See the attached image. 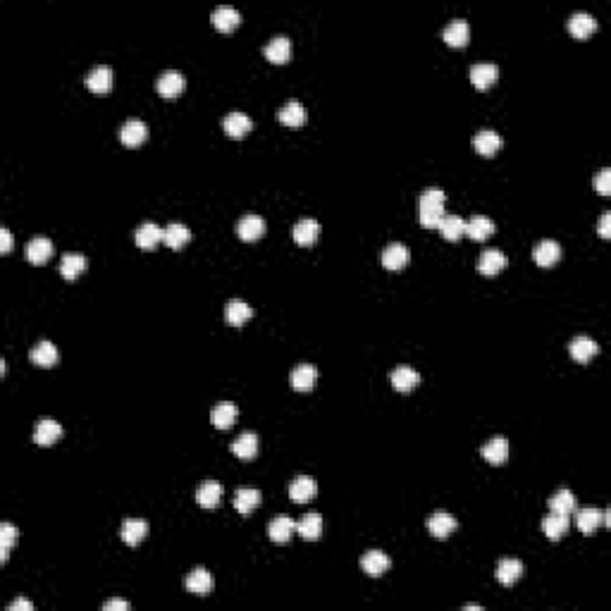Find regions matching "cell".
I'll return each mask as SVG.
<instances>
[{
  "label": "cell",
  "mask_w": 611,
  "mask_h": 611,
  "mask_svg": "<svg viewBox=\"0 0 611 611\" xmlns=\"http://www.w3.org/2000/svg\"><path fill=\"white\" fill-rule=\"evenodd\" d=\"M444 203L447 194L440 186H430V189L423 191L421 199H418V220H421V225L437 230L442 218H444Z\"/></svg>",
  "instance_id": "6da1fadb"
},
{
  "label": "cell",
  "mask_w": 611,
  "mask_h": 611,
  "mask_svg": "<svg viewBox=\"0 0 611 611\" xmlns=\"http://www.w3.org/2000/svg\"><path fill=\"white\" fill-rule=\"evenodd\" d=\"M609 526L611 523V511H602L595 509V506H587V509H578V516H575V526H578L580 533L592 535L599 526Z\"/></svg>",
  "instance_id": "7a4b0ae2"
},
{
  "label": "cell",
  "mask_w": 611,
  "mask_h": 611,
  "mask_svg": "<svg viewBox=\"0 0 611 611\" xmlns=\"http://www.w3.org/2000/svg\"><path fill=\"white\" fill-rule=\"evenodd\" d=\"M389 566H392V559H389V554H385L382 549H370L360 556V568H363V573H368L370 578H380V575H385L389 571Z\"/></svg>",
  "instance_id": "3957f363"
},
{
  "label": "cell",
  "mask_w": 611,
  "mask_h": 611,
  "mask_svg": "<svg viewBox=\"0 0 611 611\" xmlns=\"http://www.w3.org/2000/svg\"><path fill=\"white\" fill-rule=\"evenodd\" d=\"M146 139H148V127H146V122H141V120H127L125 125H122V129H120V141L125 143V146L136 148V146H141V143L146 141Z\"/></svg>",
  "instance_id": "277c9868"
},
{
  "label": "cell",
  "mask_w": 611,
  "mask_h": 611,
  "mask_svg": "<svg viewBox=\"0 0 611 611\" xmlns=\"http://www.w3.org/2000/svg\"><path fill=\"white\" fill-rule=\"evenodd\" d=\"M380 260H382V265H385L387 270H401V267L409 265L411 251H409V246H406V244H399V241L389 244L385 251H382Z\"/></svg>",
  "instance_id": "5b68a950"
},
{
  "label": "cell",
  "mask_w": 611,
  "mask_h": 611,
  "mask_svg": "<svg viewBox=\"0 0 611 611\" xmlns=\"http://www.w3.org/2000/svg\"><path fill=\"white\" fill-rule=\"evenodd\" d=\"M186 590L194 592V595H211L213 587H215V578L211 571H206V568H194L189 575H186L184 580Z\"/></svg>",
  "instance_id": "8992f818"
},
{
  "label": "cell",
  "mask_w": 611,
  "mask_h": 611,
  "mask_svg": "<svg viewBox=\"0 0 611 611\" xmlns=\"http://www.w3.org/2000/svg\"><path fill=\"white\" fill-rule=\"evenodd\" d=\"M506 263H509V260H506V255L499 251V248H485L478 258V272L480 275L492 277L497 275V272H502Z\"/></svg>",
  "instance_id": "52a82bcc"
},
{
  "label": "cell",
  "mask_w": 611,
  "mask_h": 611,
  "mask_svg": "<svg viewBox=\"0 0 611 611\" xmlns=\"http://www.w3.org/2000/svg\"><path fill=\"white\" fill-rule=\"evenodd\" d=\"M60 437H62V426L57 421H50V418L38 421L36 428H34V442H36L38 447H50Z\"/></svg>",
  "instance_id": "ba28073f"
},
{
  "label": "cell",
  "mask_w": 611,
  "mask_h": 611,
  "mask_svg": "<svg viewBox=\"0 0 611 611\" xmlns=\"http://www.w3.org/2000/svg\"><path fill=\"white\" fill-rule=\"evenodd\" d=\"M597 351H599V344L592 337H585V335L573 337L571 344H568V353H571V358L578 360V363H587L592 356H597Z\"/></svg>",
  "instance_id": "9c48e42d"
},
{
  "label": "cell",
  "mask_w": 611,
  "mask_h": 611,
  "mask_svg": "<svg viewBox=\"0 0 611 611\" xmlns=\"http://www.w3.org/2000/svg\"><path fill=\"white\" fill-rule=\"evenodd\" d=\"M263 55L270 62H275V65H284V62L292 57V41L279 34V36L270 38V43L263 48Z\"/></svg>",
  "instance_id": "30bf717a"
},
{
  "label": "cell",
  "mask_w": 611,
  "mask_h": 611,
  "mask_svg": "<svg viewBox=\"0 0 611 611\" xmlns=\"http://www.w3.org/2000/svg\"><path fill=\"white\" fill-rule=\"evenodd\" d=\"M316 492H318V482L308 478V475H299V478H294L292 485H289V497H292V502L296 504L311 502V499L316 497Z\"/></svg>",
  "instance_id": "8fae6325"
},
{
  "label": "cell",
  "mask_w": 611,
  "mask_h": 611,
  "mask_svg": "<svg viewBox=\"0 0 611 611\" xmlns=\"http://www.w3.org/2000/svg\"><path fill=\"white\" fill-rule=\"evenodd\" d=\"M294 533H296V521H292L289 516H275V519L270 521V526H267V538L277 545L289 542Z\"/></svg>",
  "instance_id": "7c38bea8"
},
{
  "label": "cell",
  "mask_w": 611,
  "mask_h": 611,
  "mask_svg": "<svg viewBox=\"0 0 611 611\" xmlns=\"http://www.w3.org/2000/svg\"><path fill=\"white\" fill-rule=\"evenodd\" d=\"M162 237H165V230H162V227H158L155 223H143L136 230L134 239H136V244L143 248V251H153V248L162 241Z\"/></svg>",
  "instance_id": "4fadbf2b"
},
{
  "label": "cell",
  "mask_w": 611,
  "mask_h": 611,
  "mask_svg": "<svg viewBox=\"0 0 611 611\" xmlns=\"http://www.w3.org/2000/svg\"><path fill=\"white\" fill-rule=\"evenodd\" d=\"M289 382H292V387L299 389V392H308V389H313V385L318 382V368L311 363L296 365L292 375H289Z\"/></svg>",
  "instance_id": "5bb4252c"
},
{
  "label": "cell",
  "mask_w": 611,
  "mask_h": 611,
  "mask_svg": "<svg viewBox=\"0 0 611 611\" xmlns=\"http://www.w3.org/2000/svg\"><path fill=\"white\" fill-rule=\"evenodd\" d=\"M497 77H499V69L497 65H492V62H478V65L470 67V81H473V86L480 91L490 89L494 81H497Z\"/></svg>",
  "instance_id": "9a60e30c"
},
{
  "label": "cell",
  "mask_w": 611,
  "mask_h": 611,
  "mask_svg": "<svg viewBox=\"0 0 611 611\" xmlns=\"http://www.w3.org/2000/svg\"><path fill=\"white\" fill-rule=\"evenodd\" d=\"M480 454L482 458H487L492 465H502L506 458H509V442H506V437H502V435H497V437H492L487 444L480 447Z\"/></svg>",
  "instance_id": "2e32d148"
},
{
  "label": "cell",
  "mask_w": 611,
  "mask_h": 611,
  "mask_svg": "<svg viewBox=\"0 0 611 611\" xmlns=\"http://www.w3.org/2000/svg\"><path fill=\"white\" fill-rule=\"evenodd\" d=\"M292 234H294V241L299 244V246H311V244H316V239L320 237V223L313 218H304L294 225Z\"/></svg>",
  "instance_id": "e0dca14e"
},
{
  "label": "cell",
  "mask_w": 611,
  "mask_h": 611,
  "mask_svg": "<svg viewBox=\"0 0 611 611\" xmlns=\"http://www.w3.org/2000/svg\"><path fill=\"white\" fill-rule=\"evenodd\" d=\"M24 253H27L29 263L41 265V263H45L50 255H53V241H50L48 237H36V239H31L27 244Z\"/></svg>",
  "instance_id": "ac0fdd59"
},
{
  "label": "cell",
  "mask_w": 611,
  "mask_h": 611,
  "mask_svg": "<svg viewBox=\"0 0 611 611\" xmlns=\"http://www.w3.org/2000/svg\"><path fill=\"white\" fill-rule=\"evenodd\" d=\"M223 127H225L227 136L241 139V136H246V134L253 129V120L248 118V115H244V113H230V115H225Z\"/></svg>",
  "instance_id": "d6986e66"
},
{
  "label": "cell",
  "mask_w": 611,
  "mask_h": 611,
  "mask_svg": "<svg viewBox=\"0 0 611 611\" xmlns=\"http://www.w3.org/2000/svg\"><path fill=\"white\" fill-rule=\"evenodd\" d=\"M155 86H158L160 96L174 98V96H179V93L184 91L186 81H184L182 74L177 72V69H167V72H162L160 77H158V84H155Z\"/></svg>",
  "instance_id": "ffe728a7"
},
{
  "label": "cell",
  "mask_w": 611,
  "mask_h": 611,
  "mask_svg": "<svg viewBox=\"0 0 611 611\" xmlns=\"http://www.w3.org/2000/svg\"><path fill=\"white\" fill-rule=\"evenodd\" d=\"M265 232V220L260 215H244L237 225V234L241 237L244 241H255L260 239Z\"/></svg>",
  "instance_id": "44dd1931"
},
{
  "label": "cell",
  "mask_w": 611,
  "mask_h": 611,
  "mask_svg": "<svg viewBox=\"0 0 611 611\" xmlns=\"http://www.w3.org/2000/svg\"><path fill=\"white\" fill-rule=\"evenodd\" d=\"M533 258L540 267H549L561 258V246H559V241H554V239H542L538 246H535Z\"/></svg>",
  "instance_id": "7402d4cb"
},
{
  "label": "cell",
  "mask_w": 611,
  "mask_h": 611,
  "mask_svg": "<svg viewBox=\"0 0 611 611\" xmlns=\"http://www.w3.org/2000/svg\"><path fill=\"white\" fill-rule=\"evenodd\" d=\"M456 526H458L456 519H454L451 514H447V511H437V514H433L428 519V531L440 540L449 538V535L456 531Z\"/></svg>",
  "instance_id": "603a6c76"
},
{
  "label": "cell",
  "mask_w": 611,
  "mask_h": 611,
  "mask_svg": "<svg viewBox=\"0 0 611 611\" xmlns=\"http://www.w3.org/2000/svg\"><path fill=\"white\" fill-rule=\"evenodd\" d=\"M568 31L575 38H587L590 34L597 31V20L590 13H573L568 17Z\"/></svg>",
  "instance_id": "cb8c5ba5"
},
{
  "label": "cell",
  "mask_w": 611,
  "mask_h": 611,
  "mask_svg": "<svg viewBox=\"0 0 611 611\" xmlns=\"http://www.w3.org/2000/svg\"><path fill=\"white\" fill-rule=\"evenodd\" d=\"M223 499V485L218 480H206L199 485L196 490V502H199L203 509H215Z\"/></svg>",
  "instance_id": "d4e9b609"
},
{
  "label": "cell",
  "mask_w": 611,
  "mask_h": 611,
  "mask_svg": "<svg viewBox=\"0 0 611 611\" xmlns=\"http://www.w3.org/2000/svg\"><path fill=\"white\" fill-rule=\"evenodd\" d=\"M502 136H499L497 132L492 129H482L473 136V146L475 150H478L480 155H485V158H490V155L497 153L499 148H502Z\"/></svg>",
  "instance_id": "484cf974"
},
{
  "label": "cell",
  "mask_w": 611,
  "mask_h": 611,
  "mask_svg": "<svg viewBox=\"0 0 611 611\" xmlns=\"http://www.w3.org/2000/svg\"><path fill=\"white\" fill-rule=\"evenodd\" d=\"M465 234L475 241H485L487 237L494 234V223L487 215H473L470 220H465Z\"/></svg>",
  "instance_id": "4316f807"
},
{
  "label": "cell",
  "mask_w": 611,
  "mask_h": 611,
  "mask_svg": "<svg viewBox=\"0 0 611 611\" xmlns=\"http://www.w3.org/2000/svg\"><path fill=\"white\" fill-rule=\"evenodd\" d=\"M86 86H89L93 93H108L113 89V69L108 65L93 67L89 77H86Z\"/></svg>",
  "instance_id": "83f0119b"
},
{
  "label": "cell",
  "mask_w": 611,
  "mask_h": 611,
  "mask_svg": "<svg viewBox=\"0 0 611 611\" xmlns=\"http://www.w3.org/2000/svg\"><path fill=\"white\" fill-rule=\"evenodd\" d=\"M146 535H148V523L143 519H127L120 528V538L132 547L141 542Z\"/></svg>",
  "instance_id": "f1b7e54d"
},
{
  "label": "cell",
  "mask_w": 611,
  "mask_h": 611,
  "mask_svg": "<svg viewBox=\"0 0 611 611\" xmlns=\"http://www.w3.org/2000/svg\"><path fill=\"white\" fill-rule=\"evenodd\" d=\"M442 38L447 41L449 45H465L470 38V27L465 20H451L449 24L444 27V31H442Z\"/></svg>",
  "instance_id": "f546056e"
},
{
  "label": "cell",
  "mask_w": 611,
  "mask_h": 611,
  "mask_svg": "<svg viewBox=\"0 0 611 611\" xmlns=\"http://www.w3.org/2000/svg\"><path fill=\"white\" fill-rule=\"evenodd\" d=\"M237 416H239V409H237L232 401H223V404H218L211 413V421L213 426L218 430H227L232 428L237 423Z\"/></svg>",
  "instance_id": "4dcf8cb0"
},
{
  "label": "cell",
  "mask_w": 611,
  "mask_h": 611,
  "mask_svg": "<svg viewBox=\"0 0 611 611\" xmlns=\"http://www.w3.org/2000/svg\"><path fill=\"white\" fill-rule=\"evenodd\" d=\"M211 20H213L215 29H220V31H232V29L241 22V15H239V10L232 8V5H220V8H215Z\"/></svg>",
  "instance_id": "1f68e13d"
},
{
  "label": "cell",
  "mask_w": 611,
  "mask_h": 611,
  "mask_svg": "<svg viewBox=\"0 0 611 611\" xmlns=\"http://www.w3.org/2000/svg\"><path fill=\"white\" fill-rule=\"evenodd\" d=\"M232 454L244 458V461H251L255 454H258V435H255V433H241L239 437L232 442Z\"/></svg>",
  "instance_id": "d6a6232c"
},
{
  "label": "cell",
  "mask_w": 611,
  "mask_h": 611,
  "mask_svg": "<svg viewBox=\"0 0 611 611\" xmlns=\"http://www.w3.org/2000/svg\"><path fill=\"white\" fill-rule=\"evenodd\" d=\"M253 316V308L246 304V301H239V299H232L225 304V320L234 328L246 323L248 318Z\"/></svg>",
  "instance_id": "836d02e7"
},
{
  "label": "cell",
  "mask_w": 611,
  "mask_h": 611,
  "mask_svg": "<svg viewBox=\"0 0 611 611\" xmlns=\"http://www.w3.org/2000/svg\"><path fill=\"white\" fill-rule=\"evenodd\" d=\"M568 528H571V521L563 514H554V511H552L549 516L542 519V531L549 540H561L563 535L568 533Z\"/></svg>",
  "instance_id": "e575fe53"
},
{
  "label": "cell",
  "mask_w": 611,
  "mask_h": 611,
  "mask_svg": "<svg viewBox=\"0 0 611 611\" xmlns=\"http://www.w3.org/2000/svg\"><path fill=\"white\" fill-rule=\"evenodd\" d=\"M29 358H31V363L38 365V368H50V365L57 363V349L50 344V342H38V344L31 349Z\"/></svg>",
  "instance_id": "d590c367"
},
{
  "label": "cell",
  "mask_w": 611,
  "mask_h": 611,
  "mask_svg": "<svg viewBox=\"0 0 611 611\" xmlns=\"http://www.w3.org/2000/svg\"><path fill=\"white\" fill-rule=\"evenodd\" d=\"M418 382H421V375H418L411 365H399V368L392 372V387L397 389V392H411Z\"/></svg>",
  "instance_id": "8d00e7d4"
},
{
  "label": "cell",
  "mask_w": 611,
  "mask_h": 611,
  "mask_svg": "<svg viewBox=\"0 0 611 611\" xmlns=\"http://www.w3.org/2000/svg\"><path fill=\"white\" fill-rule=\"evenodd\" d=\"M258 504H260V492L255 490V487H239V490L234 492V509L239 511V514L248 516Z\"/></svg>",
  "instance_id": "74e56055"
},
{
  "label": "cell",
  "mask_w": 611,
  "mask_h": 611,
  "mask_svg": "<svg viewBox=\"0 0 611 611\" xmlns=\"http://www.w3.org/2000/svg\"><path fill=\"white\" fill-rule=\"evenodd\" d=\"M549 509L554 511V514H563V516L573 514V511L578 509V502H575V494H573L571 490H566V487H563V490H556V492L549 497Z\"/></svg>",
  "instance_id": "f35d334b"
},
{
  "label": "cell",
  "mask_w": 611,
  "mask_h": 611,
  "mask_svg": "<svg viewBox=\"0 0 611 611\" xmlns=\"http://www.w3.org/2000/svg\"><path fill=\"white\" fill-rule=\"evenodd\" d=\"M437 230L442 232L447 241H458L465 234V220L461 215H444Z\"/></svg>",
  "instance_id": "ab89813d"
},
{
  "label": "cell",
  "mask_w": 611,
  "mask_h": 611,
  "mask_svg": "<svg viewBox=\"0 0 611 611\" xmlns=\"http://www.w3.org/2000/svg\"><path fill=\"white\" fill-rule=\"evenodd\" d=\"M523 575V563L519 559H502L497 563V580L502 585H514Z\"/></svg>",
  "instance_id": "60d3db41"
},
{
  "label": "cell",
  "mask_w": 611,
  "mask_h": 611,
  "mask_svg": "<svg viewBox=\"0 0 611 611\" xmlns=\"http://www.w3.org/2000/svg\"><path fill=\"white\" fill-rule=\"evenodd\" d=\"M277 118L282 125H287V127H301L306 122V108L301 106L299 101H289L287 106H282V110L277 113Z\"/></svg>",
  "instance_id": "b9f144b4"
},
{
  "label": "cell",
  "mask_w": 611,
  "mask_h": 611,
  "mask_svg": "<svg viewBox=\"0 0 611 611\" xmlns=\"http://www.w3.org/2000/svg\"><path fill=\"white\" fill-rule=\"evenodd\" d=\"M86 270V258L81 253H65L60 260V275L65 279H77Z\"/></svg>",
  "instance_id": "7bdbcfd3"
},
{
  "label": "cell",
  "mask_w": 611,
  "mask_h": 611,
  "mask_svg": "<svg viewBox=\"0 0 611 611\" xmlns=\"http://www.w3.org/2000/svg\"><path fill=\"white\" fill-rule=\"evenodd\" d=\"M296 533L304 540H318L320 533H323V519H320V514H306L304 519L296 523Z\"/></svg>",
  "instance_id": "ee69618b"
},
{
  "label": "cell",
  "mask_w": 611,
  "mask_h": 611,
  "mask_svg": "<svg viewBox=\"0 0 611 611\" xmlns=\"http://www.w3.org/2000/svg\"><path fill=\"white\" fill-rule=\"evenodd\" d=\"M189 239H191V232L186 230V225L170 223L165 227V237H162V241H165L170 248H182Z\"/></svg>",
  "instance_id": "f6af8a7d"
},
{
  "label": "cell",
  "mask_w": 611,
  "mask_h": 611,
  "mask_svg": "<svg viewBox=\"0 0 611 611\" xmlns=\"http://www.w3.org/2000/svg\"><path fill=\"white\" fill-rule=\"evenodd\" d=\"M17 533L15 526H10V523H3L0 526V561H8V554H10V547H13L17 542Z\"/></svg>",
  "instance_id": "bcb514c9"
},
{
  "label": "cell",
  "mask_w": 611,
  "mask_h": 611,
  "mask_svg": "<svg viewBox=\"0 0 611 611\" xmlns=\"http://www.w3.org/2000/svg\"><path fill=\"white\" fill-rule=\"evenodd\" d=\"M595 186H597V191L602 196H609L611 194V170H609V167L599 170L597 179H595Z\"/></svg>",
  "instance_id": "7dc6e473"
},
{
  "label": "cell",
  "mask_w": 611,
  "mask_h": 611,
  "mask_svg": "<svg viewBox=\"0 0 611 611\" xmlns=\"http://www.w3.org/2000/svg\"><path fill=\"white\" fill-rule=\"evenodd\" d=\"M10 251H13V234H10L8 227H0V253Z\"/></svg>",
  "instance_id": "c3c4849f"
},
{
  "label": "cell",
  "mask_w": 611,
  "mask_h": 611,
  "mask_svg": "<svg viewBox=\"0 0 611 611\" xmlns=\"http://www.w3.org/2000/svg\"><path fill=\"white\" fill-rule=\"evenodd\" d=\"M599 237H604V239L611 237V215L609 213H604L602 218H599Z\"/></svg>",
  "instance_id": "681fc988"
},
{
  "label": "cell",
  "mask_w": 611,
  "mask_h": 611,
  "mask_svg": "<svg viewBox=\"0 0 611 611\" xmlns=\"http://www.w3.org/2000/svg\"><path fill=\"white\" fill-rule=\"evenodd\" d=\"M103 609L106 611H129V602H125V599H110V602L103 604Z\"/></svg>",
  "instance_id": "f907efd6"
},
{
  "label": "cell",
  "mask_w": 611,
  "mask_h": 611,
  "mask_svg": "<svg viewBox=\"0 0 611 611\" xmlns=\"http://www.w3.org/2000/svg\"><path fill=\"white\" fill-rule=\"evenodd\" d=\"M31 611L34 609V604L29 602V599H15L13 604H10V611Z\"/></svg>",
  "instance_id": "816d5d0a"
}]
</instances>
